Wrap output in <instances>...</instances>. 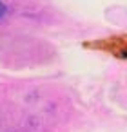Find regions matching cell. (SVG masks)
Returning <instances> with one entry per match:
<instances>
[{"label":"cell","mask_w":127,"mask_h":132,"mask_svg":"<svg viewBox=\"0 0 127 132\" xmlns=\"http://www.w3.org/2000/svg\"><path fill=\"white\" fill-rule=\"evenodd\" d=\"M84 47L111 54L118 60H127V35H114V36H105V38L84 42Z\"/></svg>","instance_id":"cell-1"},{"label":"cell","mask_w":127,"mask_h":132,"mask_svg":"<svg viewBox=\"0 0 127 132\" xmlns=\"http://www.w3.org/2000/svg\"><path fill=\"white\" fill-rule=\"evenodd\" d=\"M8 13H9V7H8V4L4 2V0H0V20H4V18L8 16Z\"/></svg>","instance_id":"cell-2"}]
</instances>
